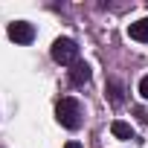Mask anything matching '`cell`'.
Returning a JSON list of instances; mask_svg holds the SVG:
<instances>
[{"label":"cell","mask_w":148,"mask_h":148,"mask_svg":"<svg viewBox=\"0 0 148 148\" xmlns=\"http://www.w3.org/2000/svg\"><path fill=\"white\" fill-rule=\"evenodd\" d=\"M55 119H58V125H64L67 131L82 128V105H79V99H73V96L58 99V105H55Z\"/></svg>","instance_id":"6da1fadb"},{"label":"cell","mask_w":148,"mask_h":148,"mask_svg":"<svg viewBox=\"0 0 148 148\" xmlns=\"http://www.w3.org/2000/svg\"><path fill=\"white\" fill-rule=\"evenodd\" d=\"M52 61L73 67V64L79 61V44L73 41V38H55V44H52Z\"/></svg>","instance_id":"7a4b0ae2"},{"label":"cell","mask_w":148,"mask_h":148,"mask_svg":"<svg viewBox=\"0 0 148 148\" xmlns=\"http://www.w3.org/2000/svg\"><path fill=\"white\" fill-rule=\"evenodd\" d=\"M6 35H9L15 44H32V38H35V26L26 23V21H15V23H9Z\"/></svg>","instance_id":"3957f363"},{"label":"cell","mask_w":148,"mask_h":148,"mask_svg":"<svg viewBox=\"0 0 148 148\" xmlns=\"http://www.w3.org/2000/svg\"><path fill=\"white\" fill-rule=\"evenodd\" d=\"M70 82L76 84V87L87 84V82H90V64H87V61H76V64L70 67Z\"/></svg>","instance_id":"277c9868"},{"label":"cell","mask_w":148,"mask_h":148,"mask_svg":"<svg viewBox=\"0 0 148 148\" xmlns=\"http://www.w3.org/2000/svg\"><path fill=\"white\" fill-rule=\"evenodd\" d=\"M108 99H110V105H122L125 102V90H122V82L119 79H108Z\"/></svg>","instance_id":"5b68a950"},{"label":"cell","mask_w":148,"mask_h":148,"mask_svg":"<svg viewBox=\"0 0 148 148\" xmlns=\"http://www.w3.org/2000/svg\"><path fill=\"white\" fill-rule=\"evenodd\" d=\"M128 35H131L134 41L145 44V41H148V18H139L136 23H131V26H128Z\"/></svg>","instance_id":"8992f818"},{"label":"cell","mask_w":148,"mask_h":148,"mask_svg":"<svg viewBox=\"0 0 148 148\" xmlns=\"http://www.w3.org/2000/svg\"><path fill=\"white\" fill-rule=\"evenodd\" d=\"M110 134H113L116 139H131V136H134V128H131L128 122H122V119H116V122L110 125Z\"/></svg>","instance_id":"52a82bcc"},{"label":"cell","mask_w":148,"mask_h":148,"mask_svg":"<svg viewBox=\"0 0 148 148\" xmlns=\"http://www.w3.org/2000/svg\"><path fill=\"white\" fill-rule=\"evenodd\" d=\"M139 96H142V99H148V76H142V79H139Z\"/></svg>","instance_id":"ba28073f"},{"label":"cell","mask_w":148,"mask_h":148,"mask_svg":"<svg viewBox=\"0 0 148 148\" xmlns=\"http://www.w3.org/2000/svg\"><path fill=\"white\" fill-rule=\"evenodd\" d=\"M64 148H82V142H76V139H70V142H67Z\"/></svg>","instance_id":"9c48e42d"}]
</instances>
